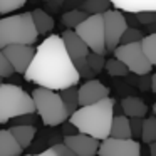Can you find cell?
<instances>
[{
    "label": "cell",
    "instance_id": "obj_1",
    "mask_svg": "<svg viewBox=\"0 0 156 156\" xmlns=\"http://www.w3.org/2000/svg\"><path fill=\"white\" fill-rule=\"evenodd\" d=\"M25 81L35 82L42 89L61 92L79 84L81 76L67 54L62 37L52 34L37 45L35 57L29 71L24 74Z\"/></svg>",
    "mask_w": 156,
    "mask_h": 156
},
{
    "label": "cell",
    "instance_id": "obj_2",
    "mask_svg": "<svg viewBox=\"0 0 156 156\" xmlns=\"http://www.w3.org/2000/svg\"><path fill=\"white\" fill-rule=\"evenodd\" d=\"M114 119V101L104 99L91 106L79 108L77 112L69 118V121L77 128L81 134H87L94 139L106 141L111 138V126Z\"/></svg>",
    "mask_w": 156,
    "mask_h": 156
},
{
    "label": "cell",
    "instance_id": "obj_3",
    "mask_svg": "<svg viewBox=\"0 0 156 156\" xmlns=\"http://www.w3.org/2000/svg\"><path fill=\"white\" fill-rule=\"evenodd\" d=\"M39 37L32 12L0 19V49L9 45H32Z\"/></svg>",
    "mask_w": 156,
    "mask_h": 156
},
{
    "label": "cell",
    "instance_id": "obj_4",
    "mask_svg": "<svg viewBox=\"0 0 156 156\" xmlns=\"http://www.w3.org/2000/svg\"><path fill=\"white\" fill-rule=\"evenodd\" d=\"M35 102L29 92L20 86L4 84L0 86V124L17 119L20 116L35 114Z\"/></svg>",
    "mask_w": 156,
    "mask_h": 156
},
{
    "label": "cell",
    "instance_id": "obj_5",
    "mask_svg": "<svg viewBox=\"0 0 156 156\" xmlns=\"http://www.w3.org/2000/svg\"><path fill=\"white\" fill-rule=\"evenodd\" d=\"M32 99L35 102V111L39 118L45 126H59L67 121L69 114L59 92L37 87L32 91Z\"/></svg>",
    "mask_w": 156,
    "mask_h": 156
},
{
    "label": "cell",
    "instance_id": "obj_6",
    "mask_svg": "<svg viewBox=\"0 0 156 156\" xmlns=\"http://www.w3.org/2000/svg\"><path fill=\"white\" fill-rule=\"evenodd\" d=\"M77 35L87 44L91 52L104 55L106 47V32H104V15H89L77 29Z\"/></svg>",
    "mask_w": 156,
    "mask_h": 156
},
{
    "label": "cell",
    "instance_id": "obj_7",
    "mask_svg": "<svg viewBox=\"0 0 156 156\" xmlns=\"http://www.w3.org/2000/svg\"><path fill=\"white\" fill-rule=\"evenodd\" d=\"M114 57L118 61H121L126 67L129 69V72L136 76H148L151 72L153 66L148 61L144 51H143L141 42L136 44H129V45H119L114 51Z\"/></svg>",
    "mask_w": 156,
    "mask_h": 156
},
{
    "label": "cell",
    "instance_id": "obj_8",
    "mask_svg": "<svg viewBox=\"0 0 156 156\" xmlns=\"http://www.w3.org/2000/svg\"><path fill=\"white\" fill-rule=\"evenodd\" d=\"M129 24L126 15L119 10H109L104 14V32H106V47L109 52H114L121 45V39L128 30Z\"/></svg>",
    "mask_w": 156,
    "mask_h": 156
},
{
    "label": "cell",
    "instance_id": "obj_9",
    "mask_svg": "<svg viewBox=\"0 0 156 156\" xmlns=\"http://www.w3.org/2000/svg\"><path fill=\"white\" fill-rule=\"evenodd\" d=\"M35 51L34 45H9L4 49V55L15 72L25 74L35 57Z\"/></svg>",
    "mask_w": 156,
    "mask_h": 156
},
{
    "label": "cell",
    "instance_id": "obj_10",
    "mask_svg": "<svg viewBox=\"0 0 156 156\" xmlns=\"http://www.w3.org/2000/svg\"><path fill=\"white\" fill-rule=\"evenodd\" d=\"M98 156H141V144L134 139L108 138L101 143Z\"/></svg>",
    "mask_w": 156,
    "mask_h": 156
},
{
    "label": "cell",
    "instance_id": "obj_11",
    "mask_svg": "<svg viewBox=\"0 0 156 156\" xmlns=\"http://www.w3.org/2000/svg\"><path fill=\"white\" fill-rule=\"evenodd\" d=\"M108 98H109V87L98 79L86 81L84 84L79 86V104H81V108L101 102Z\"/></svg>",
    "mask_w": 156,
    "mask_h": 156
},
{
    "label": "cell",
    "instance_id": "obj_12",
    "mask_svg": "<svg viewBox=\"0 0 156 156\" xmlns=\"http://www.w3.org/2000/svg\"><path fill=\"white\" fill-rule=\"evenodd\" d=\"M64 144H67L76 156H98L99 148H101L98 139L87 134H81V133L74 136H66Z\"/></svg>",
    "mask_w": 156,
    "mask_h": 156
},
{
    "label": "cell",
    "instance_id": "obj_13",
    "mask_svg": "<svg viewBox=\"0 0 156 156\" xmlns=\"http://www.w3.org/2000/svg\"><path fill=\"white\" fill-rule=\"evenodd\" d=\"M61 37H62V41H64L67 54L71 55L74 64L79 61H87L89 54H91V49H89L87 44L77 35V32L76 30H66V32H62Z\"/></svg>",
    "mask_w": 156,
    "mask_h": 156
},
{
    "label": "cell",
    "instance_id": "obj_14",
    "mask_svg": "<svg viewBox=\"0 0 156 156\" xmlns=\"http://www.w3.org/2000/svg\"><path fill=\"white\" fill-rule=\"evenodd\" d=\"M114 10L126 14H143V12H156V0H111Z\"/></svg>",
    "mask_w": 156,
    "mask_h": 156
},
{
    "label": "cell",
    "instance_id": "obj_15",
    "mask_svg": "<svg viewBox=\"0 0 156 156\" xmlns=\"http://www.w3.org/2000/svg\"><path fill=\"white\" fill-rule=\"evenodd\" d=\"M121 109L124 112L126 118H144L148 112V106L143 102V99L136 98V96H126L121 99Z\"/></svg>",
    "mask_w": 156,
    "mask_h": 156
},
{
    "label": "cell",
    "instance_id": "obj_16",
    "mask_svg": "<svg viewBox=\"0 0 156 156\" xmlns=\"http://www.w3.org/2000/svg\"><path fill=\"white\" fill-rule=\"evenodd\" d=\"M22 146L10 133V129H0V156H20Z\"/></svg>",
    "mask_w": 156,
    "mask_h": 156
},
{
    "label": "cell",
    "instance_id": "obj_17",
    "mask_svg": "<svg viewBox=\"0 0 156 156\" xmlns=\"http://www.w3.org/2000/svg\"><path fill=\"white\" fill-rule=\"evenodd\" d=\"M111 138H114V139H133L131 119L126 118L124 114L114 116L112 126H111Z\"/></svg>",
    "mask_w": 156,
    "mask_h": 156
},
{
    "label": "cell",
    "instance_id": "obj_18",
    "mask_svg": "<svg viewBox=\"0 0 156 156\" xmlns=\"http://www.w3.org/2000/svg\"><path fill=\"white\" fill-rule=\"evenodd\" d=\"M10 133L15 136V139L19 141V144L22 146V149H27L32 144L35 138L37 128L35 126H10Z\"/></svg>",
    "mask_w": 156,
    "mask_h": 156
},
{
    "label": "cell",
    "instance_id": "obj_19",
    "mask_svg": "<svg viewBox=\"0 0 156 156\" xmlns=\"http://www.w3.org/2000/svg\"><path fill=\"white\" fill-rule=\"evenodd\" d=\"M32 17H34V24H35V29H37L39 34L47 35L49 32H52L55 24H54V19L51 17V14H47L42 9H35L32 12Z\"/></svg>",
    "mask_w": 156,
    "mask_h": 156
},
{
    "label": "cell",
    "instance_id": "obj_20",
    "mask_svg": "<svg viewBox=\"0 0 156 156\" xmlns=\"http://www.w3.org/2000/svg\"><path fill=\"white\" fill-rule=\"evenodd\" d=\"M59 96H61L62 102H64L66 106V111H67L69 118H71L74 112H77V109L81 108V104H79V87H69V89H64V91L59 92Z\"/></svg>",
    "mask_w": 156,
    "mask_h": 156
},
{
    "label": "cell",
    "instance_id": "obj_21",
    "mask_svg": "<svg viewBox=\"0 0 156 156\" xmlns=\"http://www.w3.org/2000/svg\"><path fill=\"white\" fill-rule=\"evenodd\" d=\"M111 0H87L81 7V10L87 15H104L106 12L111 10Z\"/></svg>",
    "mask_w": 156,
    "mask_h": 156
},
{
    "label": "cell",
    "instance_id": "obj_22",
    "mask_svg": "<svg viewBox=\"0 0 156 156\" xmlns=\"http://www.w3.org/2000/svg\"><path fill=\"white\" fill-rule=\"evenodd\" d=\"M89 15L82 10H71V12H64L62 14V24L67 27V30H76L82 22L87 19Z\"/></svg>",
    "mask_w": 156,
    "mask_h": 156
},
{
    "label": "cell",
    "instance_id": "obj_23",
    "mask_svg": "<svg viewBox=\"0 0 156 156\" xmlns=\"http://www.w3.org/2000/svg\"><path fill=\"white\" fill-rule=\"evenodd\" d=\"M141 45H143V51H144L148 61L151 62V66H156V32L146 35L141 41Z\"/></svg>",
    "mask_w": 156,
    "mask_h": 156
},
{
    "label": "cell",
    "instance_id": "obj_24",
    "mask_svg": "<svg viewBox=\"0 0 156 156\" xmlns=\"http://www.w3.org/2000/svg\"><path fill=\"white\" fill-rule=\"evenodd\" d=\"M143 143L146 144H151V143L156 141V118H146L144 124H143Z\"/></svg>",
    "mask_w": 156,
    "mask_h": 156
},
{
    "label": "cell",
    "instance_id": "obj_25",
    "mask_svg": "<svg viewBox=\"0 0 156 156\" xmlns=\"http://www.w3.org/2000/svg\"><path fill=\"white\" fill-rule=\"evenodd\" d=\"M106 71H108V74L111 77H124L129 72V69L121 61H118L114 57V59H108V62H106Z\"/></svg>",
    "mask_w": 156,
    "mask_h": 156
},
{
    "label": "cell",
    "instance_id": "obj_26",
    "mask_svg": "<svg viewBox=\"0 0 156 156\" xmlns=\"http://www.w3.org/2000/svg\"><path fill=\"white\" fill-rule=\"evenodd\" d=\"M144 37H146V35L143 34L139 29H136V27H128V30L124 32V35H122V39H121V45L136 44V42H141Z\"/></svg>",
    "mask_w": 156,
    "mask_h": 156
},
{
    "label": "cell",
    "instance_id": "obj_27",
    "mask_svg": "<svg viewBox=\"0 0 156 156\" xmlns=\"http://www.w3.org/2000/svg\"><path fill=\"white\" fill-rule=\"evenodd\" d=\"M27 4V0H0V14H10V12L19 10L20 7Z\"/></svg>",
    "mask_w": 156,
    "mask_h": 156
},
{
    "label": "cell",
    "instance_id": "obj_28",
    "mask_svg": "<svg viewBox=\"0 0 156 156\" xmlns=\"http://www.w3.org/2000/svg\"><path fill=\"white\" fill-rule=\"evenodd\" d=\"M106 57L104 55H99V54H94V52H91L87 57V64L89 67L92 69V72L94 74H98V72H101L102 69H106Z\"/></svg>",
    "mask_w": 156,
    "mask_h": 156
},
{
    "label": "cell",
    "instance_id": "obj_29",
    "mask_svg": "<svg viewBox=\"0 0 156 156\" xmlns=\"http://www.w3.org/2000/svg\"><path fill=\"white\" fill-rule=\"evenodd\" d=\"M76 69H77L79 76H81V79H86V81H92V77H94V72H92V69L89 67L87 61H79L76 62Z\"/></svg>",
    "mask_w": 156,
    "mask_h": 156
},
{
    "label": "cell",
    "instance_id": "obj_30",
    "mask_svg": "<svg viewBox=\"0 0 156 156\" xmlns=\"http://www.w3.org/2000/svg\"><path fill=\"white\" fill-rule=\"evenodd\" d=\"M14 67H12L10 64H9L7 57L4 55V51L0 49V77H10L12 74H14Z\"/></svg>",
    "mask_w": 156,
    "mask_h": 156
},
{
    "label": "cell",
    "instance_id": "obj_31",
    "mask_svg": "<svg viewBox=\"0 0 156 156\" xmlns=\"http://www.w3.org/2000/svg\"><path fill=\"white\" fill-rule=\"evenodd\" d=\"M136 20L139 22V25H146V27L156 25V12H143V14H136Z\"/></svg>",
    "mask_w": 156,
    "mask_h": 156
},
{
    "label": "cell",
    "instance_id": "obj_32",
    "mask_svg": "<svg viewBox=\"0 0 156 156\" xmlns=\"http://www.w3.org/2000/svg\"><path fill=\"white\" fill-rule=\"evenodd\" d=\"M143 124H144V119H141V118L131 119V131H133V139L134 141L143 138Z\"/></svg>",
    "mask_w": 156,
    "mask_h": 156
},
{
    "label": "cell",
    "instance_id": "obj_33",
    "mask_svg": "<svg viewBox=\"0 0 156 156\" xmlns=\"http://www.w3.org/2000/svg\"><path fill=\"white\" fill-rule=\"evenodd\" d=\"M52 149H54V153H55L57 156H76L74 153H72V149L69 148L67 144H64V141L54 144V146H52Z\"/></svg>",
    "mask_w": 156,
    "mask_h": 156
},
{
    "label": "cell",
    "instance_id": "obj_34",
    "mask_svg": "<svg viewBox=\"0 0 156 156\" xmlns=\"http://www.w3.org/2000/svg\"><path fill=\"white\" fill-rule=\"evenodd\" d=\"M35 118L34 114H27V116H20L14 121V126H34Z\"/></svg>",
    "mask_w": 156,
    "mask_h": 156
},
{
    "label": "cell",
    "instance_id": "obj_35",
    "mask_svg": "<svg viewBox=\"0 0 156 156\" xmlns=\"http://www.w3.org/2000/svg\"><path fill=\"white\" fill-rule=\"evenodd\" d=\"M62 133H64V138L66 136H74V134H77V128H76L74 124H72L71 121H66L64 124H62Z\"/></svg>",
    "mask_w": 156,
    "mask_h": 156
},
{
    "label": "cell",
    "instance_id": "obj_36",
    "mask_svg": "<svg viewBox=\"0 0 156 156\" xmlns=\"http://www.w3.org/2000/svg\"><path fill=\"white\" fill-rule=\"evenodd\" d=\"M66 2H67V0H47V9L52 12H57L59 9L64 7Z\"/></svg>",
    "mask_w": 156,
    "mask_h": 156
},
{
    "label": "cell",
    "instance_id": "obj_37",
    "mask_svg": "<svg viewBox=\"0 0 156 156\" xmlns=\"http://www.w3.org/2000/svg\"><path fill=\"white\" fill-rule=\"evenodd\" d=\"M138 87L141 89V91H148V89H151V77H149V76H143V79L138 82Z\"/></svg>",
    "mask_w": 156,
    "mask_h": 156
},
{
    "label": "cell",
    "instance_id": "obj_38",
    "mask_svg": "<svg viewBox=\"0 0 156 156\" xmlns=\"http://www.w3.org/2000/svg\"><path fill=\"white\" fill-rule=\"evenodd\" d=\"M25 156H57V154L54 153L52 148H47V149H44L42 153H37V154H25Z\"/></svg>",
    "mask_w": 156,
    "mask_h": 156
},
{
    "label": "cell",
    "instance_id": "obj_39",
    "mask_svg": "<svg viewBox=\"0 0 156 156\" xmlns=\"http://www.w3.org/2000/svg\"><path fill=\"white\" fill-rule=\"evenodd\" d=\"M151 91L156 94V72L151 76Z\"/></svg>",
    "mask_w": 156,
    "mask_h": 156
},
{
    "label": "cell",
    "instance_id": "obj_40",
    "mask_svg": "<svg viewBox=\"0 0 156 156\" xmlns=\"http://www.w3.org/2000/svg\"><path fill=\"white\" fill-rule=\"evenodd\" d=\"M149 154H151V156H156V141L149 144Z\"/></svg>",
    "mask_w": 156,
    "mask_h": 156
},
{
    "label": "cell",
    "instance_id": "obj_41",
    "mask_svg": "<svg viewBox=\"0 0 156 156\" xmlns=\"http://www.w3.org/2000/svg\"><path fill=\"white\" fill-rule=\"evenodd\" d=\"M153 112L156 114V102H154V106H153Z\"/></svg>",
    "mask_w": 156,
    "mask_h": 156
},
{
    "label": "cell",
    "instance_id": "obj_42",
    "mask_svg": "<svg viewBox=\"0 0 156 156\" xmlns=\"http://www.w3.org/2000/svg\"><path fill=\"white\" fill-rule=\"evenodd\" d=\"M2 81H4V77H0V86H4V82H2Z\"/></svg>",
    "mask_w": 156,
    "mask_h": 156
},
{
    "label": "cell",
    "instance_id": "obj_43",
    "mask_svg": "<svg viewBox=\"0 0 156 156\" xmlns=\"http://www.w3.org/2000/svg\"><path fill=\"white\" fill-rule=\"evenodd\" d=\"M45 2H47V0H45Z\"/></svg>",
    "mask_w": 156,
    "mask_h": 156
}]
</instances>
